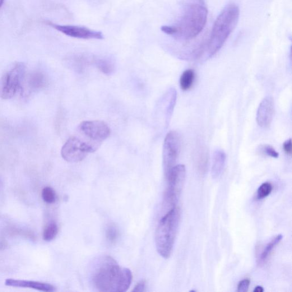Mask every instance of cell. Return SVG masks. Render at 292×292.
<instances>
[{"mask_svg": "<svg viewBox=\"0 0 292 292\" xmlns=\"http://www.w3.org/2000/svg\"><path fill=\"white\" fill-rule=\"evenodd\" d=\"M194 79L196 73L192 69H188L182 74L180 78V86L183 91H187L192 87Z\"/></svg>", "mask_w": 292, "mask_h": 292, "instance_id": "cell-15", "label": "cell"}, {"mask_svg": "<svg viewBox=\"0 0 292 292\" xmlns=\"http://www.w3.org/2000/svg\"><path fill=\"white\" fill-rule=\"evenodd\" d=\"M208 163H209V154L206 148L203 147L199 148L194 156V164L199 174L204 175L207 173Z\"/></svg>", "mask_w": 292, "mask_h": 292, "instance_id": "cell-14", "label": "cell"}, {"mask_svg": "<svg viewBox=\"0 0 292 292\" xmlns=\"http://www.w3.org/2000/svg\"><path fill=\"white\" fill-rule=\"evenodd\" d=\"M254 292H263L264 291V289L262 286H257L253 290Z\"/></svg>", "mask_w": 292, "mask_h": 292, "instance_id": "cell-27", "label": "cell"}, {"mask_svg": "<svg viewBox=\"0 0 292 292\" xmlns=\"http://www.w3.org/2000/svg\"><path fill=\"white\" fill-rule=\"evenodd\" d=\"M283 236L282 235H278L274 239H273L263 249L262 253L259 255L258 262L259 264H263L266 261V259L270 256V254L276 245L280 242Z\"/></svg>", "mask_w": 292, "mask_h": 292, "instance_id": "cell-16", "label": "cell"}, {"mask_svg": "<svg viewBox=\"0 0 292 292\" xmlns=\"http://www.w3.org/2000/svg\"><path fill=\"white\" fill-rule=\"evenodd\" d=\"M208 10L204 0H192L185 7L177 24L173 25L175 38L191 40L200 35L206 24Z\"/></svg>", "mask_w": 292, "mask_h": 292, "instance_id": "cell-3", "label": "cell"}, {"mask_svg": "<svg viewBox=\"0 0 292 292\" xmlns=\"http://www.w3.org/2000/svg\"><path fill=\"white\" fill-rule=\"evenodd\" d=\"M42 197L44 201L48 204L54 203L56 201V194L54 189L49 187H45L43 189Z\"/></svg>", "mask_w": 292, "mask_h": 292, "instance_id": "cell-21", "label": "cell"}, {"mask_svg": "<svg viewBox=\"0 0 292 292\" xmlns=\"http://www.w3.org/2000/svg\"><path fill=\"white\" fill-rule=\"evenodd\" d=\"M272 185L270 183H264L262 184L257 189V198L259 200L267 198L272 192Z\"/></svg>", "mask_w": 292, "mask_h": 292, "instance_id": "cell-20", "label": "cell"}, {"mask_svg": "<svg viewBox=\"0 0 292 292\" xmlns=\"http://www.w3.org/2000/svg\"><path fill=\"white\" fill-rule=\"evenodd\" d=\"M225 162V153L221 150H216L212 157L211 173L213 178L217 179L221 177L224 170Z\"/></svg>", "mask_w": 292, "mask_h": 292, "instance_id": "cell-13", "label": "cell"}, {"mask_svg": "<svg viewBox=\"0 0 292 292\" xmlns=\"http://www.w3.org/2000/svg\"><path fill=\"white\" fill-rule=\"evenodd\" d=\"M5 284L8 286L17 287V288H29L46 292H53L55 290V287L52 285L33 281L7 279L6 280Z\"/></svg>", "mask_w": 292, "mask_h": 292, "instance_id": "cell-12", "label": "cell"}, {"mask_svg": "<svg viewBox=\"0 0 292 292\" xmlns=\"http://www.w3.org/2000/svg\"><path fill=\"white\" fill-rule=\"evenodd\" d=\"M79 131L88 140L89 143L99 148L101 143L110 136L108 125L102 120H87L79 125Z\"/></svg>", "mask_w": 292, "mask_h": 292, "instance_id": "cell-8", "label": "cell"}, {"mask_svg": "<svg viewBox=\"0 0 292 292\" xmlns=\"http://www.w3.org/2000/svg\"><path fill=\"white\" fill-rule=\"evenodd\" d=\"M283 149L287 155H291L292 151L291 139L284 143Z\"/></svg>", "mask_w": 292, "mask_h": 292, "instance_id": "cell-26", "label": "cell"}, {"mask_svg": "<svg viewBox=\"0 0 292 292\" xmlns=\"http://www.w3.org/2000/svg\"><path fill=\"white\" fill-rule=\"evenodd\" d=\"M5 247H6V244L3 242L0 243V250L4 249Z\"/></svg>", "mask_w": 292, "mask_h": 292, "instance_id": "cell-28", "label": "cell"}, {"mask_svg": "<svg viewBox=\"0 0 292 292\" xmlns=\"http://www.w3.org/2000/svg\"><path fill=\"white\" fill-rule=\"evenodd\" d=\"M249 285V279H245L241 280L239 282L237 291L239 292H246L248 290Z\"/></svg>", "mask_w": 292, "mask_h": 292, "instance_id": "cell-24", "label": "cell"}, {"mask_svg": "<svg viewBox=\"0 0 292 292\" xmlns=\"http://www.w3.org/2000/svg\"><path fill=\"white\" fill-rule=\"evenodd\" d=\"M182 140L180 134L176 131H171L166 136L163 149V165L165 175L175 166L180 151Z\"/></svg>", "mask_w": 292, "mask_h": 292, "instance_id": "cell-9", "label": "cell"}, {"mask_svg": "<svg viewBox=\"0 0 292 292\" xmlns=\"http://www.w3.org/2000/svg\"><path fill=\"white\" fill-rule=\"evenodd\" d=\"M58 227L55 222H51L46 226L44 231L43 238L46 242L53 240L58 234Z\"/></svg>", "mask_w": 292, "mask_h": 292, "instance_id": "cell-18", "label": "cell"}, {"mask_svg": "<svg viewBox=\"0 0 292 292\" xmlns=\"http://www.w3.org/2000/svg\"><path fill=\"white\" fill-rule=\"evenodd\" d=\"M98 148L75 137L69 139L61 150L63 159L70 163H77L84 159L89 153L95 152Z\"/></svg>", "mask_w": 292, "mask_h": 292, "instance_id": "cell-6", "label": "cell"}, {"mask_svg": "<svg viewBox=\"0 0 292 292\" xmlns=\"http://www.w3.org/2000/svg\"><path fill=\"white\" fill-rule=\"evenodd\" d=\"M186 170L183 165L175 166L166 175L168 186L165 192L164 201L165 208L176 207L184 186Z\"/></svg>", "mask_w": 292, "mask_h": 292, "instance_id": "cell-5", "label": "cell"}, {"mask_svg": "<svg viewBox=\"0 0 292 292\" xmlns=\"http://www.w3.org/2000/svg\"><path fill=\"white\" fill-rule=\"evenodd\" d=\"M275 113V103L272 97L268 96L259 104L256 114L259 126L267 128L270 126Z\"/></svg>", "mask_w": 292, "mask_h": 292, "instance_id": "cell-11", "label": "cell"}, {"mask_svg": "<svg viewBox=\"0 0 292 292\" xmlns=\"http://www.w3.org/2000/svg\"><path fill=\"white\" fill-rule=\"evenodd\" d=\"M4 0H0V8H1L4 3Z\"/></svg>", "mask_w": 292, "mask_h": 292, "instance_id": "cell-29", "label": "cell"}, {"mask_svg": "<svg viewBox=\"0 0 292 292\" xmlns=\"http://www.w3.org/2000/svg\"><path fill=\"white\" fill-rule=\"evenodd\" d=\"M45 80V77L43 74L41 73L36 74L30 78V85L35 89H38V88H41L44 85Z\"/></svg>", "mask_w": 292, "mask_h": 292, "instance_id": "cell-22", "label": "cell"}, {"mask_svg": "<svg viewBox=\"0 0 292 292\" xmlns=\"http://www.w3.org/2000/svg\"><path fill=\"white\" fill-rule=\"evenodd\" d=\"M25 72L24 64L18 63L0 78V98L10 99L15 95L20 89Z\"/></svg>", "mask_w": 292, "mask_h": 292, "instance_id": "cell-7", "label": "cell"}, {"mask_svg": "<svg viewBox=\"0 0 292 292\" xmlns=\"http://www.w3.org/2000/svg\"><path fill=\"white\" fill-rule=\"evenodd\" d=\"M119 236V231L118 227L114 224L108 225L106 230V238L108 242L113 244L117 242Z\"/></svg>", "mask_w": 292, "mask_h": 292, "instance_id": "cell-19", "label": "cell"}, {"mask_svg": "<svg viewBox=\"0 0 292 292\" xmlns=\"http://www.w3.org/2000/svg\"><path fill=\"white\" fill-rule=\"evenodd\" d=\"M239 16L240 9L237 5L235 3L226 5L216 18L210 39L206 48L199 52L198 58L205 60L219 52L238 25Z\"/></svg>", "mask_w": 292, "mask_h": 292, "instance_id": "cell-2", "label": "cell"}, {"mask_svg": "<svg viewBox=\"0 0 292 292\" xmlns=\"http://www.w3.org/2000/svg\"><path fill=\"white\" fill-rule=\"evenodd\" d=\"M180 220V210L175 207L161 219L155 233L157 252L161 257L169 258L172 253Z\"/></svg>", "mask_w": 292, "mask_h": 292, "instance_id": "cell-4", "label": "cell"}, {"mask_svg": "<svg viewBox=\"0 0 292 292\" xmlns=\"http://www.w3.org/2000/svg\"><path fill=\"white\" fill-rule=\"evenodd\" d=\"M261 150L264 154H265L269 156L275 157V158H277L279 156V153H278L275 148L271 145H263L261 146Z\"/></svg>", "mask_w": 292, "mask_h": 292, "instance_id": "cell-23", "label": "cell"}, {"mask_svg": "<svg viewBox=\"0 0 292 292\" xmlns=\"http://www.w3.org/2000/svg\"><path fill=\"white\" fill-rule=\"evenodd\" d=\"M96 67L106 75H110L114 71V66L112 62L105 59H96L95 61Z\"/></svg>", "mask_w": 292, "mask_h": 292, "instance_id": "cell-17", "label": "cell"}, {"mask_svg": "<svg viewBox=\"0 0 292 292\" xmlns=\"http://www.w3.org/2000/svg\"><path fill=\"white\" fill-rule=\"evenodd\" d=\"M146 283L145 281H141L134 287L133 292H144L146 291Z\"/></svg>", "mask_w": 292, "mask_h": 292, "instance_id": "cell-25", "label": "cell"}, {"mask_svg": "<svg viewBox=\"0 0 292 292\" xmlns=\"http://www.w3.org/2000/svg\"><path fill=\"white\" fill-rule=\"evenodd\" d=\"M45 22L64 35L73 37V38L83 40H103L104 39V36L101 31L91 30L85 26L58 25L48 21Z\"/></svg>", "mask_w": 292, "mask_h": 292, "instance_id": "cell-10", "label": "cell"}, {"mask_svg": "<svg viewBox=\"0 0 292 292\" xmlns=\"http://www.w3.org/2000/svg\"><path fill=\"white\" fill-rule=\"evenodd\" d=\"M90 278L94 288L102 292L126 291L133 281L132 271L120 267L109 256L96 259L92 267Z\"/></svg>", "mask_w": 292, "mask_h": 292, "instance_id": "cell-1", "label": "cell"}]
</instances>
